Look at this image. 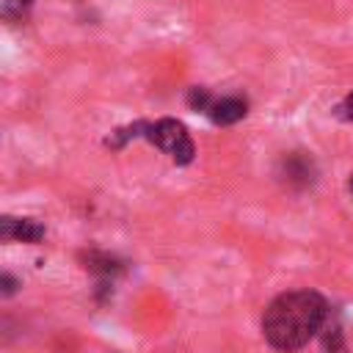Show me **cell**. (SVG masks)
Wrapping results in <instances>:
<instances>
[{
  "instance_id": "1",
  "label": "cell",
  "mask_w": 353,
  "mask_h": 353,
  "mask_svg": "<svg viewBox=\"0 0 353 353\" xmlns=\"http://www.w3.org/2000/svg\"><path fill=\"white\" fill-rule=\"evenodd\" d=\"M328 303L314 290H295L284 292L265 309L262 334L270 347L292 353L303 347L325 323Z\"/></svg>"
},
{
  "instance_id": "2",
  "label": "cell",
  "mask_w": 353,
  "mask_h": 353,
  "mask_svg": "<svg viewBox=\"0 0 353 353\" xmlns=\"http://www.w3.org/2000/svg\"><path fill=\"white\" fill-rule=\"evenodd\" d=\"M154 146H160L165 154H171V160L176 165H185L193 160V141L188 135V130L174 121V119H160L154 124H146V132H143Z\"/></svg>"
},
{
  "instance_id": "3",
  "label": "cell",
  "mask_w": 353,
  "mask_h": 353,
  "mask_svg": "<svg viewBox=\"0 0 353 353\" xmlns=\"http://www.w3.org/2000/svg\"><path fill=\"white\" fill-rule=\"evenodd\" d=\"M0 237L3 240H22V243H39L44 237V226L30 218H11L6 215L0 221Z\"/></svg>"
},
{
  "instance_id": "4",
  "label": "cell",
  "mask_w": 353,
  "mask_h": 353,
  "mask_svg": "<svg viewBox=\"0 0 353 353\" xmlns=\"http://www.w3.org/2000/svg\"><path fill=\"white\" fill-rule=\"evenodd\" d=\"M207 116L215 121V124H234L245 116V102L237 99V97H223V99H215L207 110Z\"/></svg>"
},
{
  "instance_id": "5",
  "label": "cell",
  "mask_w": 353,
  "mask_h": 353,
  "mask_svg": "<svg viewBox=\"0 0 353 353\" xmlns=\"http://www.w3.org/2000/svg\"><path fill=\"white\" fill-rule=\"evenodd\" d=\"M284 174L287 182H298V185H309L312 182V163L301 154H290L284 160Z\"/></svg>"
},
{
  "instance_id": "6",
  "label": "cell",
  "mask_w": 353,
  "mask_h": 353,
  "mask_svg": "<svg viewBox=\"0 0 353 353\" xmlns=\"http://www.w3.org/2000/svg\"><path fill=\"white\" fill-rule=\"evenodd\" d=\"M188 105L193 108V110H210V105H212V99H210V94H207V88H190L188 91Z\"/></svg>"
},
{
  "instance_id": "7",
  "label": "cell",
  "mask_w": 353,
  "mask_h": 353,
  "mask_svg": "<svg viewBox=\"0 0 353 353\" xmlns=\"http://www.w3.org/2000/svg\"><path fill=\"white\" fill-rule=\"evenodd\" d=\"M0 284H3V295H11V292L17 290V281H14L8 273H3V276H0Z\"/></svg>"
},
{
  "instance_id": "8",
  "label": "cell",
  "mask_w": 353,
  "mask_h": 353,
  "mask_svg": "<svg viewBox=\"0 0 353 353\" xmlns=\"http://www.w3.org/2000/svg\"><path fill=\"white\" fill-rule=\"evenodd\" d=\"M342 116L353 121V94H347V99L342 102Z\"/></svg>"
},
{
  "instance_id": "9",
  "label": "cell",
  "mask_w": 353,
  "mask_h": 353,
  "mask_svg": "<svg viewBox=\"0 0 353 353\" xmlns=\"http://www.w3.org/2000/svg\"><path fill=\"white\" fill-rule=\"evenodd\" d=\"M350 190H353V179H350Z\"/></svg>"
}]
</instances>
